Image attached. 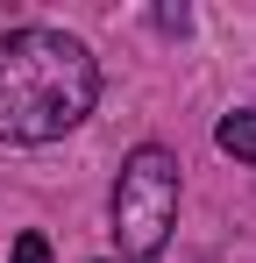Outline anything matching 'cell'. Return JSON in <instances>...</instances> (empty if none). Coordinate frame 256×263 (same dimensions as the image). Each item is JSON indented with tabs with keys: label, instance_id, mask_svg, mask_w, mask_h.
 I'll return each instance as SVG.
<instances>
[{
	"label": "cell",
	"instance_id": "cell-2",
	"mask_svg": "<svg viewBox=\"0 0 256 263\" xmlns=\"http://www.w3.org/2000/svg\"><path fill=\"white\" fill-rule=\"evenodd\" d=\"M171 228H178V157L164 142H142V149H128L121 185H114V242H121V256L150 263L164 256Z\"/></svg>",
	"mask_w": 256,
	"mask_h": 263
},
{
	"label": "cell",
	"instance_id": "cell-3",
	"mask_svg": "<svg viewBox=\"0 0 256 263\" xmlns=\"http://www.w3.org/2000/svg\"><path fill=\"white\" fill-rule=\"evenodd\" d=\"M213 142H221L228 157H242V164H256V114H249V107L221 114V128H213Z\"/></svg>",
	"mask_w": 256,
	"mask_h": 263
},
{
	"label": "cell",
	"instance_id": "cell-4",
	"mask_svg": "<svg viewBox=\"0 0 256 263\" xmlns=\"http://www.w3.org/2000/svg\"><path fill=\"white\" fill-rule=\"evenodd\" d=\"M7 263H50V242L43 235H14V256Z\"/></svg>",
	"mask_w": 256,
	"mask_h": 263
},
{
	"label": "cell",
	"instance_id": "cell-1",
	"mask_svg": "<svg viewBox=\"0 0 256 263\" xmlns=\"http://www.w3.org/2000/svg\"><path fill=\"white\" fill-rule=\"evenodd\" d=\"M100 64L64 29H7L0 36V142H57L93 114Z\"/></svg>",
	"mask_w": 256,
	"mask_h": 263
}]
</instances>
